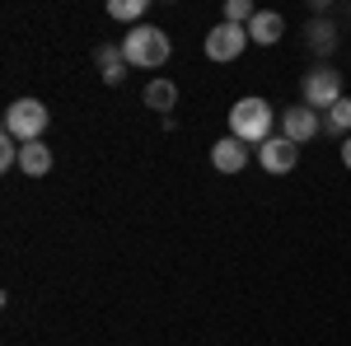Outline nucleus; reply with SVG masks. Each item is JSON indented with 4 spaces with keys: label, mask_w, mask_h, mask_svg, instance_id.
Here are the masks:
<instances>
[{
    "label": "nucleus",
    "mask_w": 351,
    "mask_h": 346,
    "mask_svg": "<svg viewBox=\"0 0 351 346\" xmlns=\"http://www.w3.org/2000/svg\"><path fill=\"white\" fill-rule=\"evenodd\" d=\"M173 52V42H169V33L155 24H136L127 38H122V56H127V66H141V71H155L164 66Z\"/></svg>",
    "instance_id": "nucleus-1"
},
{
    "label": "nucleus",
    "mask_w": 351,
    "mask_h": 346,
    "mask_svg": "<svg viewBox=\"0 0 351 346\" xmlns=\"http://www.w3.org/2000/svg\"><path fill=\"white\" fill-rule=\"evenodd\" d=\"M271 122H276V112H271L267 99H239V103L230 108V136L243 140V145L271 140Z\"/></svg>",
    "instance_id": "nucleus-2"
},
{
    "label": "nucleus",
    "mask_w": 351,
    "mask_h": 346,
    "mask_svg": "<svg viewBox=\"0 0 351 346\" xmlns=\"http://www.w3.org/2000/svg\"><path fill=\"white\" fill-rule=\"evenodd\" d=\"M43 132H47V108L38 103V99H14V103L5 108V136H14L19 145L43 140Z\"/></svg>",
    "instance_id": "nucleus-3"
},
{
    "label": "nucleus",
    "mask_w": 351,
    "mask_h": 346,
    "mask_svg": "<svg viewBox=\"0 0 351 346\" xmlns=\"http://www.w3.org/2000/svg\"><path fill=\"white\" fill-rule=\"evenodd\" d=\"M347 94H342V75L332 71V66H319V71H309L304 84H300V103L314 108V112H328L332 103H342Z\"/></svg>",
    "instance_id": "nucleus-4"
},
{
    "label": "nucleus",
    "mask_w": 351,
    "mask_h": 346,
    "mask_svg": "<svg viewBox=\"0 0 351 346\" xmlns=\"http://www.w3.org/2000/svg\"><path fill=\"white\" fill-rule=\"evenodd\" d=\"M243 47H248V28H239V24H225V19H220V24L206 33V56H211V61H239Z\"/></svg>",
    "instance_id": "nucleus-5"
},
{
    "label": "nucleus",
    "mask_w": 351,
    "mask_h": 346,
    "mask_svg": "<svg viewBox=\"0 0 351 346\" xmlns=\"http://www.w3.org/2000/svg\"><path fill=\"white\" fill-rule=\"evenodd\" d=\"M281 136L291 140V145H304V140H314V136H324V112H314V108H286L281 112Z\"/></svg>",
    "instance_id": "nucleus-6"
},
{
    "label": "nucleus",
    "mask_w": 351,
    "mask_h": 346,
    "mask_svg": "<svg viewBox=\"0 0 351 346\" xmlns=\"http://www.w3.org/2000/svg\"><path fill=\"white\" fill-rule=\"evenodd\" d=\"M258 164H263L267 173H291L300 164V145H291L286 136H271V140L258 145Z\"/></svg>",
    "instance_id": "nucleus-7"
},
{
    "label": "nucleus",
    "mask_w": 351,
    "mask_h": 346,
    "mask_svg": "<svg viewBox=\"0 0 351 346\" xmlns=\"http://www.w3.org/2000/svg\"><path fill=\"white\" fill-rule=\"evenodd\" d=\"M248 150H253V145H243V140H234V136H220L216 145H211V164H216V173H243Z\"/></svg>",
    "instance_id": "nucleus-8"
},
{
    "label": "nucleus",
    "mask_w": 351,
    "mask_h": 346,
    "mask_svg": "<svg viewBox=\"0 0 351 346\" xmlns=\"http://www.w3.org/2000/svg\"><path fill=\"white\" fill-rule=\"evenodd\" d=\"M281 33H286V19H281L276 10H258V14L248 19V42H258V47L281 42Z\"/></svg>",
    "instance_id": "nucleus-9"
},
{
    "label": "nucleus",
    "mask_w": 351,
    "mask_h": 346,
    "mask_svg": "<svg viewBox=\"0 0 351 346\" xmlns=\"http://www.w3.org/2000/svg\"><path fill=\"white\" fill-rule=\"evenodd\" d=\"M94 66H99V75H104V84H122L127 80V56H122V42H104L99 52H94Z\"/></svg>",
    "instance_id": "nucleus-10"
},
{
    "label": "nucleus",
    "mask_w": 351,
    "mask_h": 346,
    "mask_svg": "<svg viewBox=\"0 0 351 346\" xmlns=\"http://www.w3.org/2000/svg\"><path fill=\"white\" fill-rule=\"evenodd\" d=\"M19 169H24L28 178H47V173H52V150H47L43 140L24 145V150H19Z\"/></svg>",
    "instance_id": "nucleus-11"
},
{
    "label": "nucleus",
    "mask_w": 351,
    "mask_h": 346,
    "mask_svg": "<svg viewBox=\"0 0 351 346\" xmlns=\"http://www.w3.org/2000/svg\"><path fill=\"white\" fill-rule=\"evenodd\" d=\"M145 108H155V112H173V108H178V84H173V80H150V84H145Z\"/></svg>",
    "instance_id": "nucleus-12"
},
{
    "label": "nucleus",
    "mask_w": 351,
    "mask_h": 346,
    "mask_svg": "<svg viewBox=\"0 0 351 346\" xmlns=\"http://www.w3.org/2000/svg\"><path fill=\"white\" fill-rule=\"evenodd\" d=\"M324 132L328 136H342V140L351 136V99H342V103H332L324 112Z\"/></svg>",
    "instance_id": "nucleus-13"
},
{
    "label": "nucleus",
    "mask_w": 351,
    "mask_h": 346,
    "mask_svg": "<svg viewBox=\"0 0 351 346\" xmlns=\"http://www.w3.org/2000/svg\"><path fill=\"white\" fill-rule=\"evenodd\" d=\"M145 10H150V0H112V5H108V14H112V19H122V24H141Z\"/></svg>",
    "instance_id": "nucleus-14"
},
{
    "label": "nucleus",
    "mask_w": 351,
    "mask_h": 346,
    "mask_svg": "<svg viewBox=\"0 0 351 346\" xmlns=\"http://www.w3.org/2000/svg\"><path fill=\"white\" fill-rule=\"evenodd\" d=\"M304 33H309V47H314V52H332V42H337L332 24H319V19H314V24L304 28Z\"/></svg>",
    "instance_id": "nucleus-15"
},
{
    "label": "nucleus",
    "mask_w": 351,
    "mask_h": 346,
    "mask_svg": "<svg viewBox=\"0 0 351 346\" xmlns=\"http://www.w3.org/2000/svg\"><path fill=\"white\" fill-rule=\"evenodd\" d=\"M258 10L248 5V0H225V24H239V28H248V19H253Z\"/></svg>",
    "instance_id": "nucleus-16"
},
{
    "label": "nucleus",
    "mask_w": 351,
    "mask_h": 346,
    "mask_svg": "<svg viewBox=\"0 0 351 346\" xmlns=\"http://www.w3.org/2000/svg\"><path fill=\"white\" fill-rule=\"evenodd\" d=\"M342 164H347V169H351V136H347V140H342Z\"/></svg>",
    "instance_id": "nucleus-17"
}]
</instances>
